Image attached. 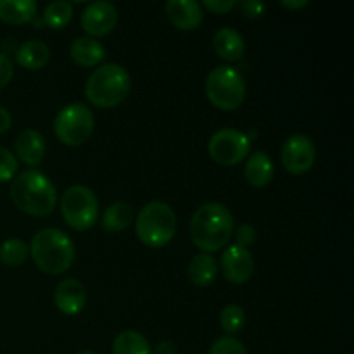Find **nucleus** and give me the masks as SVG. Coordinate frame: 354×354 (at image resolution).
<instances>
[{
  "label": "nucleus",
  "instance_id": "1",
  "mask_svg": "<svg viewBox=\"0 0 354 354\" xmlns=\"http://www.w3.org/2000/svg\"><path fill=\"white\" fill-rule=\"evenodd\" d=\"M234 235V216L220 203H206L194 213L190 221V237L203 252L223 249Z\"/></svg>",
  "mask_w": 354,
  "mask_h": 354
},
{
  "label": "nucleus",
  "instance_id": "2",
  "mask_svg": "<svg viewBox=\"0 0 354 354\" xmlns=\"http://www.w3.org/2000/svg\"><path fill=\"white\" fill-rule=\"evenodd\" d=\"M10 199L23 213L47 216L57 204V190L44 173L24 169L10 183Z\"/></svg>",
  "mask_w": 354,
  "mask_h": 354
},
{
  "label": "nucleus",
  "instance_id": "3",
  "mask_svg": "<svg viewBox=\"0 0 354 354\" xmlns=\"http://www.w3.org/2000/svg\"><path fill=\"white\" fill-rule=\"evenodd\" d=\"M31 258L41 272L61 275L71 268L75 261V244L59 228H44L37 232L30 245Z\"/></svg>",
  "mask_w": 354,
  "mask_h": 354
},
{
  "label": "nucleus",
  "instance_id": "4",
  "mask_svg": "<svg viewBox=\"0 0 354 354\" xmlns=\"http://www.w3.org/2000/svg\"><path fill=\"white\" fill-rule=\"evenodd\" d=\"M131 88V80L127 69L114 62L97 68L85 83V95L93 106L111 109L123 102Z\"/></svg>",
  "mask_w": 354,
  "mask_h": 354
},
{
  "label": "nucleus",
  "instance_id": "5",
  "mask_svg": "<svg viewBox=\"0 0 354 354\" xmlns=\"http://www.w3.org/2000/svg\"><path fill=\"white\" fill-rule=\"evenodd\" d=\"M135 230L142 244L158 249L169 244L176 234V214L161 201L145 204L137 214Z\"/></svg>",
  "mask_w": 354,
  "mask_h": 354
},
{
  "label": "nucleus",
  "instance_id": "6",
  "mask_svg": "<svg viewBox=\"0 0 354 354\" xmlns=\"http://www.w3.org/2000/svg\"><path fill=\"white\" fill-rule=\"evenodd\" d=\"M206 95L221 111H235L245 99V80L237 68L218 66L206 78Z\"/></svg>",
  "mask_w": 354,
  "mask_h": 354
},
{
  "label": "nucleus",
  "instance_id": "7",
  "mask_svg": "<svg viewBox=\"0 0 354 354\" xmlns=\"http://www.w3.org/2000/svg\"><path fill=\"white\" fill-rule=\"evenodd\" d=\"M61 213L73 230H88L99 218V201L88 187L73 185L62 196Z\"/></svg>",
  "mask_w": 354,
  "mask_h": 354
},
{
  "label": "nucleus",
  "instance_id": "8",
  "mask_svg": "<svg viewBox=\"0 0 354 354\" xmlns=\"http://www.w3.org/2000/svg\"><path fill=\"white\" fill-rule=\"evenodd\" d=\"M95 120L85 104L75 102L62 107L54 121V131L59 140L66 145H82L92 135Z\"/></svg>",
  "mask_w": 354,
  "mask_h": 354
},
{
  "label": "nucleus",
  "instance_id": "9",
  "mask_svg": "<svg viewBox=\"0 0 354 354\" xmlns=\"http://www.w3.org/2000/svg\"><path fill=\"white\" fill-rule=\"evenodd\" d=\"M209 156L214 162L221 166H235L244 161L245 156L251 151L249 137L242 131L234 128H223L218 130L209 138Z\"/></svg>",
  "mask_w": 354,
  "mask_h": 354
},
{
  "label": "nucleus",
  "instance_id": "10",
  "mask_svg": "<svg viewBox=\"0 0 354 354\" xmlns=\"http://www.w3.org/2000/svg\"><path fill=\"white\" fill-rule=\"evenodd\" d=\"M317 159V147L313 140L304 133L290 135L282 145V165L292 175L310 171Z\"/></svg>",
  "mask_w": 354,
  "mask_h": 354
},
{
  "label": "nucleus",
  "instance_id": "11",
  "mask_svg": "<svg viewBox=\"0 0 354 354\" xmlns=\"http://www.w3.org/2000/svg\"><path fill=\"white\" fill-rule=\"evenodd\" d=\"M118 23V9L114 3L99 0L92 2L82 14V26L92 38L109 35Z\"/></svg>",
  "mask_w": 354,
  "mask_h": 354
},
{
  "label": "nucleus",
  "instance_id": "12",
  "mask_svg": "<svg viewBox=\"0 0 354 354\" xmlns=\"http://www.w3.org/2000/svg\"><path fill=\"white\" fill-rule=\"evenodd\" d=\"M223 277L232 283H245L254 273V258L249 249L241 245H230L225 249L220 259Z\"/></svg>",
  "mask_w": 354,
  "mask_h": 354
},
{
  "label": "nucleus",
  "instance_id": "13",
  "mask_svg": "<svg viewBox=\"0 0 354 354\" xmlns=\"http://www.w3.org/2000/svg\"><path fill=\"white\" fill-rule=\"evenodd\" d=\"M54 303L61 313L73 317L82 313L86 304V289L80 280L68 279L62 280L54 292Z\"/></svg>",
  "mask_w": 354,
  "mask_h": 354
},
{
  "label": "nucleus",
  "instance_id": "14",
  "mask_svg": "<svg viewBox=\"0 0 354 354\" xmlns=\"http://www.w3.org/2000/svg\"><path fill=\"white\" fill-rule=\"evenodd\" d=\"M166 16L175 28L182 31L197 30L203 23V7L196 0H168Z\"/></svg>",
  "mask_w": 354,
  "mask_h": 354
},
{
  "label": "nucleus",
  "instance_id": "15",
  "mask_svg": "<svg viewBox=\"0 0 354 354\" xmlns=\"http://www.w3.org/2000/svg\"><path fill=\"white\" fill-rule=\"evenodd\" d=\"M14 149H16L17 158L21 161L26 162L28 166H37L44 161L47 145H45L44 135L30 128V130H23L17 135Z\"/></svg>",
  "mask_w": 354,
  "mask_h": 354
},
{
  "label": "nucleus",
  "instance_id": "16",
  "mask_svg": "<svg viewBox=\"0 0 354 354\" xmlns=\"http://www.w3.org/2000/svg\"><path fill=\"white\" fill-rule=\"evenodd\" d=\"M71 57L76 64L83 66V68H90V66L100 64L106 59V48L99 40L92 37H78L73 40Z\"/></svg>",
  "mask_w": 354,
  "mask_h": 354
},
{
  "label": "nucleus",
  "instance_id": "17",
  "mask_svg": "<svg viewBox=\"0 0 354 354\" xmlns=\"http://www.w3.org/2000/svg\"><path fill=\"white\" fill-rule=\"evenodd\" d=\"M213 47L214 52L223 61L228 62H235L239 59H242V55L245 52L244 38L234 28H221L220 31H216V35L213 38Z\"/></svg>",
  "mask_w": 354,
  "mask_h": 354
},
{
  "label": "nucleus",
  "instance_id": "18",
  "mask_svg": "<svg viewBox=\"0 0 354 354\" xmlns=\"http://www.w3.org/2000/svg\"><path fill=\"white\" fill-rule=\"evenodd\" d=\"M273 173H275V168H273V161L270 159V156L266 152L258 151L248 159L244 166V176L248 180L249 185L256 187H265L272 182Z\"/></svg>",
  "mask_w": 354,
  "mask_h": 354
},
{
  "label": "nucleus",
  "instance_id": "19",
  "mask_svg": "<svg viewBox=\"0 0 354 354\" xmlns=\"http://www.w3.org/2000/svg\"><path fill=\"white\" fill-rule=\"evenodd\" d=\"M16 61L24 69L37 71L50 61V48L41 40H28L16 50Z\"/></svg>",
  "mask_w": 354,
  "mask_h": 354
},
{
  "label": "nucleus",
  "instance_id": "20",
  "mask_svg": "<svg viewBox=\"0 0 354 354\" xmlns=\"http://www.w3.org/2000/svg\"><path fill=\"white\" fill-rule=\"evenodd\" d=\"M37 16L35 0H0V19L9 24L30 23Z\"/></svg>",
  "mask_w": 354,
  "mask_h": 354
},
{
  "label": "nucleus",
  "instance_id": "21",
  "mask_svg": "<svg viewBox=\"0 0 354 354\" xmlns=\"http://www.w3.org/2000/svg\"><path fill=\"white\" fill-rule=\"evenodd\" d=\"M189 279L194 286L197 287H207L214 282L218 273V265L216 259L213 258L207 252H201V254L194 256L192 261H190L189 270Z\"/></svg>",
  "mask_w": 354,
  "mask_h": 354
},
{
  "label": "nucleus",
  "instance_id": "22",
  "mask_svg": "<svg viewBox=\"0 0 354 354\" xmlns=\"http://www.w3.org/2000/svg\"><path fill=\"white\" fill-rule=\"evenodd\" d=\"M102 228L107 232H123L133 223V207L128 203H113L102 214Z\"/></svg>",
  "mask_w": 354,
  "mask_h": 354
},
{
  "label": "nucleus",
  "instance_id": "23",
  "mask_svg": "<svg viewBox=\"0 0 354 354\" xmlns=\"http://www.w3.org/2000/svg\"><path fill=\"white\" fill-rule=\"evenodd\" d=\"M113 354H152V349L140 332L124 330L114 339Z\"/></svg>",
  "mask_w": 354,
  "mask_h": 354
},
{
  "label": "nucleus",
  "instance_id": "24",
  "mask_svg": "<svg viewBox=\"0 0 354 354\" xmlns=\"http://www.w3.org/2000/svg\"><path fill=\"white\" fill-rule=\"evenodd\" d=\"M73 17V6L66 0H55L45 7L44 14H41V21L45 26L52 28V30H62L68 26L69 21Z\"/></svg>",
  "mask_w": 354,
  "mask_h": 354
},
{
  "label": "nucleus",
  "instance_id": "25",
  "mask_svg": "<svg viewBox=\"0 0 354 354\" xmlns=\"http://www.w3.org/2000/svg\"><path fill=\"white\" fill-rule=\"evenodd\" d=\"M30 248L21 239H9L0 245V261L7 266H19L26 261Z\"/></svg>",
  "mask_w": 354,
  "mask_h": 354
},
{
  "label": "nucleus",
  "instance_id": "26",
  "mask_svg": "<svg viewBox=\"0 0 354 354\" xmlns=\"http://www.w3.org/2000/svg\"><path fill=\"white\" fill-rule=\"evenodd\" d=\"M245 324V313L239 304H228L220 313V325L228 334H237Z\"/></svg>",
  "mask_w": 354,
  "mask_h": 354
},
{
  "label": "nucleus",
  "instance_id": "27",
  "mask_svg": "<svg viewBox=\"0 0 354 354\" xmlns=\"http://www.w3.org/2000/svg\"><path fill=\"white\" fill-rule=\"evenodd\" d=\"M209 354H248V349L244 348L241 341H237L232 335H225V337L216 339L211 346Z\"/></svg>",
  "mask_w": 354,
  "mask_h": 354
},
{
  "label": "nucleus",
  "instance_id": "28",
  "mask_svg": "<svg viewBox=\"0 0 354 354\" xmlns=\"http://www.w3.org/2000/svg\"><path fill=\"white\" fill-rule=\"evenodd\" d=\"M17 173V159L9 149L0 147V183L14 180Z\"/></svg>",
  "mask_w": 354,
  "mask_h": 354
},
{
  "label": "nucleus",
  "instance_id": "29",
  "mask_svg": "<svg viewBox=\"0 0 354 354\" xmlns=\"http://www.w3.org/2000/svg\"><path fill=\"white\" fill-rule=\"evenodd\" d=\"M237 7L245 17H259L265 14V3L258 0H242V2H237Z\"/></svg>",
  "mask_w": 354,
  "mask_h": 354
},
{
  "label": "nucleus",
  "instance_id": "30",
  "mask_svg": "<svg viewBox=\"0 0 354 354\" xmlns=\"http://www.w3.org/2000/svg\"><path fill=\"white\" fill-rule=\"evenodd\" d=\"M256 241V230L252 225H241L235 232V245H241V248L248 249V245H251Z\"/></svg>",
  "mask_w": 354,
  "mask_h": 354
},
{
  "label": "nucleus",
  "instance_id": "31",
  "mask_svg": "<svg viewBox=\"0 0 354 354\" xmlns=\"http://www.w3.org/2000/svg\"><path fill=\"white\" fill-rule=\"evenodd\" d=\"M203 6L214 14H227L237 7L235 0H204Z\"/></svg>",
  "mask_w": 354,
  "mask_h": 354
},
{
  "label": "nucleus",
  "instance_id": "32",
  "mask_svg": "<svg viewBox=\"0 0 354 354\" xmlns=\"http://www.w3.org/2000/svg\"><path fill=\"white\" fill-rule=\"evenodd\" d=\"M12 62H10V59L6 54H0V88H3L12 80Z\"/></svg>",
  "mask_w": 354,
  "mask_h": 354
},
{
  "label": "nucleus",
  "instance_id": "33",
  "mask_svg": "<svg viewBox=\"0 0 354 354\" xmlns=\"http://www.w3.org/2000/svg\"><path fill=\"white\" fill-rule=\"evenodd\" d=\"M10 127H12V118H10L9 111L6 107L0 106V133L9 130Z\"/></svg>",
  "mask_w": 354,
  "mask_h": 354
},
{
  "label": "nucleus",
  "instance_id": "34",
  "mask_svg": "<svg viewBox=\"0 0 354 354\" xmlns=\"http://www.w3.org/2000/svg\"><path fill=\"white\" fill-rule=\"evenodd\" d=\"M156 354H176V346L169 341L159 342L158 349H156Z\"/></svg>",
  "mask_w": 354,
  "mask_h": 354
},
{
  "label": "nucleus",
  "instance_id": "35",
  "mask_svg": "<svg viewBox=\"0 0 354 354\" xmlns=\"http://www.w3.org/2000/svg\"><path fill=\"white\" fill-rule=\"evenodd\" d=\"M280 6L286 7V9H301V7L308 6V0H282Z\"/></svg>",
  "mask_w": 354,
  "mask_h": 354
},
{
  "label": "nucleus",
  "instance_id": "36",
  "mask_svg": "<svg viewBox=\"0 0 354 354\" xmlns=\"http://www.w3.org/2000/svg\"><path fill=\"white\" fill-rule=\"evenodd\" d=\"M76 354H97V353H93V351H80V353H76Z\"/></svg>",
  "mask_w": 354,
  "mask_h": 354
}]
</instances>
